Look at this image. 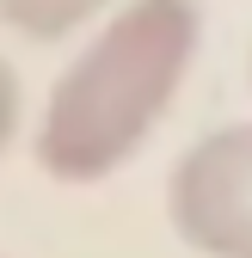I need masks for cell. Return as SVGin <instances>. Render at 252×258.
<instances>
[{"mask_svg": "<svg viewBox=\"0 0 252 258\" xmlns=\"http://www.w3.org/2000/svg\"><path fill=\"white\" fill-rule=\"evenodd\" d=\"M197 37V0H130L55 80L37 129V166L68 184L117 172L172 105Z\"/></svg>", "mask_w": 252, "mask_h": 258, "instance_id": "6da1fadb", "label": "cell"}, {"mask_svg": "<svg viewBox=\"0 0 252 258\" xmlns=\"http://www.w3.org/2000/svg\"><path fill=\"white\" fill-rule=\"evenodd\" d=\"M172 228L203 258H252V123L215 129L178 160Z\"/></svg>", "mask_w": 252, "mask_h": 258, "instance_id": "7a4b0ae2", "label": "cell"}, {"mask_svg": "<svg viewBox=\"0 0 252 258\" xmlns=\"http://www.w3.org/2000/svg\"><path fill=\"white\" fill-rule=\"evenodd\" d=\"M13 129H19V80H13V68H7V55H0V154H7Z\"/></svg>", "mask_w": 252, "mask_h": 258, "instance_id": "277c9868", "label": "cell"}, {"mask_svg": "<svg viewBox=\"0 0 252 258\" xmlns=\"http://www.w3.org/2000/svg\"><path fill=\"white\" fill-rule=\"evenodd\" d=\"M105 0H0V19H7L19 37H37V43H55L80 31Z\"/></svg>", "mask_w": 252, "mask_h": 258, "instance_id": "3957f363", "label": "cell"}]
</instances>
